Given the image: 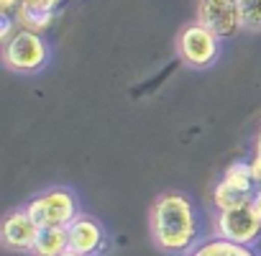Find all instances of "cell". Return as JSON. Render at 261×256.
Masks as SVG:
<instances>
[{"label":"cell","instance_id":"4","mask_svg":"<svg viewBox=\"0 0 261 256\" xmlns=\"http://www.w3.org/2000/svg\"><path fill=\"white\" fill-rule=\"evenodd\" d=\"M220 52H223V39H218L202 23H190L177 36V57L187 69L205 72L215 67V62L220 59Z\"/></svg>","mask_w":261,"mask_h":256},{"label":"cell","instance_id":"5","mask_svg":"<svg viewBox=\"0 0 261 256\" xmlns=\"http://www.w3.org/2000/svg\"><path fill=\"white\" fill-rule=\"evenodd\" d=\"M258 185L253 180V169L248 159H236L225 167L220 180L213 187V210L238 208L246 202H253Z\"/></svg>","mask_w":261,"mask_h":256},{"label":"cell","instance_id":"16","mask_svg":"<svg viewBox=\"0 0 261 256\" xmlns=\"http://www.w3.org/2000/svg\"><path fill=\"white\" fill-rule=\"evenodd\" d=\"M62 256H82V253H77V251H72V248H67V251H64Z\"/></svg>","mask_w":261,"mask_h":256},{"label":"cell","instance_id":"6","mask_svg":"<svg viewBox=\"0 0 261 256\" xmlns=\"http://www.w3.org/2000/svg\"><path fill=\"white\" fill-rule=\"evenodd\" d=\"M213 231H215V236H223L228 241L256 246L261 241V218L256 215L253 202L215 210L213 213Z\"/></svg>","mask_w":261,"mask_h":256},{"label":"cell","instance_id":"10","mask_svg":"<svg viewBox=\"0 0 261 256\" xmlns=\"http://www.w3.org/2000/svg\"><path fill=\"white\" fill-rule=\"evenodd\" d=\"M187 256H261L256 246H246V243H236L228 241L223 236H207L202 238Z\"/></svg>","mask_w":261,"mask_h":256},{"label":"cell","instance_id":"2","mask_svg":"<svg viewBox=\"0 0 261 256\" xmlns=\"http://www.w3.org/2000/svg\"><path fill=\"white\" fill-rule=\"evenodd\" d=\"M26 210L39 223V228H67L80 213V197L67 185H54L26 200Z\"/></svg>","mask_w":261,"mask_h":256},{"label":"cell","instance_id":"13","mask_svg":"<svg viewBox=\"0 0 261 256\" xmlns=\"http://www.w3.org/2000/svg\"><path fill=\"white\" fill-rule=\"evenodd\" d=\"M248 162H251V169H253V180H256V185L261 190V128H258V134L253 139V151H251Z\"/></svg>","mask_w":261,"mask_h":256},{"label":"cell","instance_id":"3","mask_svg":"<svg viewBox=\"0 0 261 256\" xmlns=\"http://www.w3.org/2000/svg\"><path fill=\"white\" fill-rule=\"evenodd\" d=\"M51 62V46L44 34L18 29L11 41L3 44V67L16 74H39Z\"/></svg>","mask_w":261,"mask_h":256},{"label":"cell","instance_id":"1","mask_svg":"<svg viewBox=\"0 0 261 256\" xmlns=\"http://www.w3.org/2000/svg\"><path fill=\"white\" fill-rule=\"evenodd\" d=\"M149 233L162 253L187 256L205 238V220L197 202L187 192L167 190L151 202Z\"/></svg>","mask_w":261,"mask_h":256},{"label":"cell","instance_id":"7","mask_svg":"<svg viewBox=\"0 0 261 256\" xmlns=\"http://www.w3.org/2000/svg\"><path fill=\"white\" fill-rule=\"evenodd\" d=\"M197 23L210 29L218 39H233L243 31L238 0H200Z\"/></svg>","mask_w":261,"mask_h":256},{"label":"cell","instance_id":"9","mask_svg":"<svg viewBox=\"0 0 261 256\" xmlns=\"http://www.w3.org/2000/svg\"><path fill=\"white\" fill-rule=\"evenodd\" d=\"M67 233H69V248L82 253V256H100L108 248V231H105V225L97 218L87 215V213H80L67 225Z\"/></svg>","mask_w":261,"mask_h":256},{"label":"cell","instance_id":"12","mask_svg":"<svg viewBox=\"0 0 261 256\" xmlns=\"http://www.w3.org/2000/svg\"><path fill=\"white\" fill-rule=\"evenodd\" d=\"M241 18H243V31L258 34L261 31V0H238Z\"/></svg>","mask_w":261,"mask_h":256},{"label":"cell","instance_id":"14","mask_svg":"<svg viewBox=\"0 0 261 256\" xmlns=\"http://www.w3.org/2000/svg\"><path fill=\"white\" fill-rule=\"evenodd\" d=\"M21 8V0H0V16H11L16 18Z\"/></svg>","mask_w":261,"mask_h":256},{"label":"cell","instance_id":"11","mask_svg":"<svg viewBox=\"0 0 261 256\" xmlns=\"http://www.w3.org/2000/svg\"><path fill=\"white\" fill-rule=\"evenodd\" d=\"M69 248L67 228H41L31 256H62Z\"/></svg>","mask_w":261,"mask_h":256},{"label":"cell","instance_id":"15","mask_svg":"<svg viewBox=\"0 0 261 256\" xmlns=\"http://www.w3.org/2000/svg\"><path fill=\"white\" fill-rule=\"evenodd\" d=\"M253 210H256V215L261 218V190H256V195H253Z\"/></svg>","mask_w":261,"mask_h":256},{"label":"cell","instance_id":"8","mask_svg":"<svg viewBox=\"0 0 261 256\" xmlns=\"http://www.w3.org/2000/svg\"><path fill=\"white\" fill-rule=\"evenodd\" d=\"M39 233H41V228L31 218L26 205L23 208H13L3 218V225H0V241H3V246L8 251H16V253H31L34 246H36Z\"/></svg>","mask_w":261,"mask_h":256}]
</instances>
